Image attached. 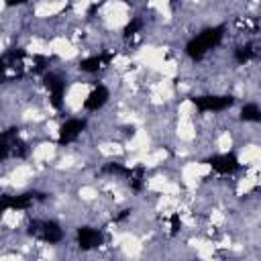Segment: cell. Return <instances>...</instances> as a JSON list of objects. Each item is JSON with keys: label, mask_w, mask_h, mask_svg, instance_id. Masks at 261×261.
I'll use <instances>...</instances> for the list:
<instances>
[{"label": "cell", "mask_w": 261, "mask_h": 261, "mask_svg": "<svg viewBox=\"0 0 261 261\" xmlns=\"http://www.w3.org/2000/svg\"><path fill=\"white\" fill-rule=\"evenodd\" d=\"M194 104L196 108L204 110V112H210V110H224L232 104V98L230 96H200V98H194Z\"/></svg>", "instance_id": "3957f363"}, {"label": "cell", "mask_w": 261, "mask_h": 261, "mask_svg": "<svg viewBox=\"0 0 261 261\" xmlns=\"http://www.w3.org/2000/svg\"><path fill=\"white\" fill-rule=\"evenodd\" d=\"M141 27H143V22H141L139 18H135L133 22H128V27H126V33H128V35H133V33H137Z\"/></svg>", "instance_id": "5bb4252c"}, {"label": "cell", "mask_w": 261, "mask_h": 261, "mask_svg": "<svg viewBox=\"0 0 261 261\" xmlns=\"http://www.w3.org/2000/svg\"><path fill=\"white\" fill-rule=\"evenodd\" d=\"M102 63H104V57L94 55V57L84 59V61L80 63V69H82V71H86V73H94V71H98V69L102 67Z\"/></svg>", "instance_id": "8fae6325"}, {"label": "cell", "mask_w": 261, "mask_h": 261, "mask_svg": "<svg viewBox=\"0 0 261 261\" xmlns=\"http://www.w3.org/2000/svg\"><path fill=\"white\" fill-rule=\"evenodd\" d=\"M108 96H110L108 90H106L104 86H98V88H94V90L88 94L84 106H86L88 110H98V108H102V106L108 102Z\"/></svg>", "instance_id": "9c48e42d"}, {"label": "cell", "mask_w": 261, "mask_h": 261, "mask_svg": "<svg viewBox=\"0 0 261 261\" xmlns=\"http://www.w3.org/2000/svg\"><path fill=\"white\" fill-rule=\"evenodd\" d=\"M27 0H6V4L8 6H20V4H24Z\"/></svg>", "instance_id": "9a60e30c"}, {"label": "cell", "mask_w": 261, "mask_h": 261, "mask_svg": "<svg viewBox=\"0 0 261 261\" xmlns=\"http://www.w3.org/2000/svg\"><path fill=\"white\" fill-rule=\"evenodd\" d=\"M45 86L49 90L51 104L55 108H61V104H63V92H65V82L57 73H47L45 75Z\"/></svg>", "instance_id": "5b68a950"}, {"label": "cell", "mask_w": 261, "mask_h": 261, "mask_svg": "<svg viewBox=\"0 0 261 261\" xmlns=\"http://www.w3.org/2000/svg\"><path fill=\"white\" fill-rule=\"evenodd\" d=\"M8 155H10V141L4 133V135H0V159H6Z\"/></svg>", "instance_id": "4fadbf2b"}, {"label": "cell", "mask_w": 261, "mask_h": 261, "mask_svg": "<svg viewBox=\"0 0 261 261\" xmlns=\"http://www.w3.org/2000/svg\"><path fill=\"white\" fill-rule=\"evenodd\" d=\"M241 118L247 120V122H257V120H261V110H259V106L253 104V102L245 104L243 110H241Z\"/></svg>", "instance_id": "30bf717a"}, {"label": "cell", "mask_w": 261, "mask_h": 261, "mask_svg": "<svg viewBox=\"0 0 261 261\" xmlns=\"http://www.w3.org/2000/svg\"><path fill=\"white\" fill-rule=\"evenodd\" d=\"M33 202V194H20V196H2L0 210H24Z\"/></svg>", "instance_id": "52a82bcc"}, {"label": "cell", "mask_w": 261, "mask_h": 261, "mask_svg": "<svg viewBox=\"0 0 261 261\" xmlns=\"http://www.w3.org/2000/svg\"><path fill=\"white\" fill-rule=\"evenodd\" d=\"M222 35H224V27H214V29H208V31L200 33L196 39H192L188 43V47H186L188 55L192 59H202L206 55V51H210L212 47H216L220 43Z\"/></svg>", "instance_id": "6da1fadb"}, {"label": "cell", "mask_w": 261, "mask_h": 261, "mask_svg": "<svg viewBox=\"0 0 261 261\" xmlns=\"http://www.w3.org/2000/svg\"><path fill=\"white\" fill-rule=\"evenodd\" d=\"M234 57H237L239 63H245V61H249V59L253 57V49H251V47H239V49L234 51Z\"/></svg>", "instance_id": "7c38bea8"}, {"label": "cell", "mask_w": 261, "mask_h": 261, "mask_svg": "<svg viewBox=\"0 0 261 261\" xmlns=\"http://www.w3.org/2000/svg\"><path fill=\"white\" fill-rule=\"evenodd\" d=\"M210 167L218 173H232L239 169V159L232 153H222V155H214L210 159Z\"/></svg>", "instance_id": "8992f818"}, {"label": "cell", "mask_w": 261, "mask_h": 261, "mask_svg": "<svg viewBox=\"0 0 261 261\" xmlns=\"http://www.w3.org/2000/svg\"><path fill=\"white\" fill-rule=\"evenodd\" d=\"M29 232H31L33 237L45 241V243H51V245H53V243H59V241L63 239V230H61V226H59L57 222H53V220L33 222L31 228H29Z\"/></svg>", "instance_id": "7a4b0ae2"}, {"label": "cell", "mask_w": 261, "mask_h": 261, "mask_svg": "<svg viewBox=\"0 0 261 261\" xmlns=\"http://www.w3.org/2000/svg\"><path fill=\"white\" fill-rule=\"evenodd\" d=\"M77 243L82 249H94L102 243V234L96 228L82 226V228H77Z\"/></svg>", "instance_id": "ba28073f"}, {"label": "cell", "mask_w": 261, "mask_h": 261, "mask_svg": "<svg viewBox=\"0 0 261 261\" xmlns=\"http://www.w3.org/2000/svg\"><path fill=\"white\" fill-rule=\"evenodd\" d=\"M84 128H86V120L84 118H69V120H65L61 124V128H59V143L67 145V143L75 141L82 135Z\"/></svg>", "instance_id": "277c9868"}]
</instances>
